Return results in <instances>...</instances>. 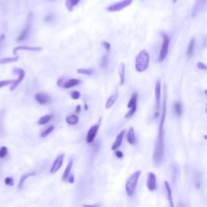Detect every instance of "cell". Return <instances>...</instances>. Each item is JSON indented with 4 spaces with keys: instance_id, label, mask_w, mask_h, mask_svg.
<instances>
[{
    "instance_id": "cell-28",
    "label": "cell",
    "mask_w": 207,
    "mask_h": 207,
    "mask_svg": "<svg viewBox=\"0 0 207 207\" xmlns=\"http://www.w3.org/2000/svg\"><path fill=\"white\" fill-rule=\"evenodd\" d=\"M19 59V56H16L15 58H5L0 59V65L1 64H6V63H15Z\"/></svg>"
},
{
    "instance_id": "cell-8",
    "label": "cell",
    "mask_w": 207,
    "mask_h": 207,
    "mask_svg": "<svg viewBox=\"0 0 207 207\" xmlns=\"http://www.w3.org/2000/svg\"><path fill=\"white\" fill-rule=\"evenodd\" d=\"M147 186L150 191H154L156 189V176L153 172H149L148 173Z\"/></svg>"
},
{
    "instance_id": "cell-18",
    "label": "cell",
    "mask_w": 207,
    "mask_h": 207,
    "mask_svg": "<svg viewBox=\"0 0 207 207\" xmlns=\"http://www.w3.org/2000/svg\"><path fill=\"white\" fill-rule=\"evenodd\" d=\"M127 142L131 145H134L135 143V133L134 129L133 127H130L127 134Z\"/></svg>"
},
{
    "instance_id": "cell-5",
    "label": "cell",
    "mask_w": 207,
    "mask_h": 207,
    "mask_svg": "<svg viewBox=\"0 0 207 207\" xmlns=\"http://www.w3.org/2000/svg\"><path fill=\"white\" fill-rule=\"evenodd\" d=\"M133 2V0H121L118 3H115L111 6L108 7L107 11L110 12H119V11L123 10L124 8H127Z\"/></svg>"
},
{
    "instance_id": "cell-31",
    "label": "cell",
    "mask_w": 207,
    "mask_h": 207,
    "mask_svg": "<svg viewBox=\"0 0 207 207\" xmlns=\"http://www.w3.org/2000/svg\"><path fill=\"white\" fill-rule=\"evenodd\" d=\"M109 52H106V54L102 58L101 61V67L102 68H105L107 67V63H108V55H109Z\"/></svg>"
},
{
    "instance_id": "cell-36",
    "label": "cell",
    "mask_w": 207,
    "mask_h": 207,
    "mask_svg": "<svg viewBox=\"0 0 207 207\" xmlns=\"http://www.w3.org/2000/svg\"><path fill=\"white\" fill-rule=\"evenodd\" d=\"M5 184H6L7 185L13 186L14 180L12 177H7L6 179H5Z\"/></svg>"
},
{
    "instance_id": "cell-41",
    "label": "cell",
    "mask_w": 207,
    "mask_h": 207,
    "mask_svg": "<svg viewBox=\"0 0 207 207\" xmlns=\"http://www.w3.org/2000/svg\"><path fill=\"white\" fill-rule=\"evenodd\" d=\"M80 111H81V106L80 105L76 106V108H75V112H76L77 114H79Z\"/></svg>"
},
{
    "instance_id": "cell-20",
    "label": "cell",
    "mask_w": 207,
    "mask_h": 207,
    "mask_svg": "<svg viewBox=\"0 0 207 207\" xmlns=\"http://www.w3.org/2000/svg\"><path fill=\"white\" fill-rule=\"evenodd\" d=\"M118 70H119L118 74H119L120 78H121L120 84H121V86H123L124 84H125V64H124V63H121Z\"/></svg>"
},
{
    "instance_id": "cell-40",
    "label": "cell",
    "mask_w": 207,
    "mask_h": 207,
    "mask_svg": "<svg viewBox=\"0 0 207 207\" xmlns=\"http://www.w3.org/2000/svg\"><path fill=\"white\" fill-rule=\"evenodd\" d=\"M69 182H70V183H74V176H73V175H69Z\"/></svg>"
},
{
    "instance_id": "cell-10",
    "label": "cell",
    "mask_w": 207,
    "mask_h": 207,
    "mask_svg": "<svg viewBox=\"0 0 207 207\" xmlns=\"http://www.w3.org/2000/svg\"><path fill=\"white\" fill-rule=\"evenodd\" d=\"M63 159H64V154H61L60 155H58V156L56 158L55 161L53 162V166H52V168H51L50 169V173H56V172L60 169L61 167H62V165H63Z\"/></svg>"
},
{
    "instance_id": "cell-6",
    "label": "cell",
    "mask_w": 207,
    "mask_h": 207,
    "mask_svg": "<svg viewBox=\"0 0 207 207\" xmlns=\"http://www.w3.org/2000/svg\"><path fill=\"white\" fill-rule=\"evenodd\" d=\"M137 101L138 94L134 93L133 95H132V96H131L130 100H129V103H128V105H127V107L129 109V111L125 114V118H129V117H132V116L135 114L136 109H137Z\"/></svg>"
},
{
    "instance_id": "cell-30",
    "label": "cell",
    "mask_w": 207,
    "mask_h": 207,
    "mask_svg": "<svg viewBox=\"0 0 207 207\" xmlns=\"http://www.w3.org/2000/svg\"><path fill=\"white\" fill-rule=\"evenodd\" d=\"M53 129H54V126H53V125H49L48 128H46V129L41 133V137L45 138L46 137V136H48L49 134L52 133V131L53 130Z\"/></svg>"
},
{
    "instance_id": "cell-29",
    "label": "cell",
    "mask_w": 207,
    "mask_h": 207,
    "mask_svg": "<svg viewBox=\"0 0 207 207\" xmlns=\"http://www.w3.org/2000/svg\"><path fill=\"white\" fill-rule=\"evenodd\" d=\"M77 72L81 74H86V75H91L94 73L93 69H78Z\"/></svg>"
},
{
    "instance_id": "cell-4",
    "label": "cell",
    "mask_w": 207,
    "mask_h": 207,
    "mask_svg": "<svg viewBox=\"0 0 207 207\" xmlns=\"http://www.w3.org/2000/svg\"><path fill=\"white\" fill-rule=\"evenodd\" d=\"M163 44L161 46L160 52H159V55L158 61L159 63L163 62L164 59L166 58L167 55L168 53V47H169V44H170V37H168L166 34L163 33Z\"/></svg>"
},
{
    "instance_id": "cell-24",
    "label": "cell",
    "mask_w": 207,
    "mask_h": 207,
    "mask_svg": "<svg viewBox=\"0 0 207 207\" xmlns=\"http://www.w3.org/2000/svg\"><path fill=\"white\" fill-rule=\"evenodd\" d=\"M35 176V172H30V173H26L24 174V175H23V176H21V178H20V182H19V184H18V188H19V189H21L23 183H24V181L27 180L28 178L30 177V176Z\"/></svg>"
},
{
    "instance_id": "cell-7",
    "label": "cell",
    "mask_w": 207,
    "mask_h": 207,
    "mask_svg": "<svg viewBox=\"0 0 207 207\" xmlns=\"http://www.w3.org/2000/svg\"><path fill=\"white\" fill-rule=\"evenodd\" d=\"M100 122H101V117L99 119V121H98L97 123H96V125H92L90 129H89V130H88V134H87L86 141L87 143H89V144L93 143V141L96 139V134H97L98 130H99V128H100Z\"/></svg>"
},
{
    "instance_id": "cell-19",
    "label": "cell",
    "mask_w": 207,
    "mask_h": 207,
    "mask_svg": "<svg viewBox=\"0 0 207 207\" xmlns=\"http://www.w3.org/2000/svg\"><path fill=\"white\" fill-rule=\"evenodd\" d=\"M72 166H73V162H72V160H70V162H69V164H67V168H66V169H65L64 172H63V177H62V180H63V181H64V182L67 181V180L68 179L69 175L70 174V171H71Z\"/></svg>"
},
{
    "instance_id": "cell-34",
    "label": "cell",
    "mask_w": 207,
    "mask_h": 207,
    "mask_svg": "<svg viewBox=\"0 0 207 207\" xmlns=\"http://www.w3.org/2000/svg\"><path fill=\"white\" fill-rule=\"evenodd\" d=\"M80 93L78 91H74V92H71V98L73 100H78L80 98Z\"/></svg>"
},
{
    "instance_id": "cell-2",
    "label": "cell",
    "mask_w": 207,
    "mask_h": 207,
    "mask_svg": "<svg viewBox=\"0 0 207 207\" xmlns=\"http://www.w3.org/2000/svg\"><path fill=\"white\" fill-rule=\"evenodd\" d=\"M150 56L147 50H142L135 59V69L138 72H143L148 68Z\"/></svg>"
},
{
    "instance_id": "cell-11",
    "label": "cell",
    "mask_w": 207,
    "mask_h": 207,
    "mask_svg": "<svg viewBox=\"0 0 207 207\" xmlns=\"http://www.w3.org/2000/svg\"><path fill=\"white\" fill-rule=\"evenodd\" d=\"M19 50H28L32 51V52H39V51L42 50V48L41 47H31L28 46V45H20V46L16 47L13 50V53L16 54Z\"/></svg>"
},
{
    "instance_id": "cell-43",
    "label": "cell",
    "mask_w": 207,
    "mask_h": 207,
    "mask_svg": "<svg viewBox=\"0 0 207 207\" xmlns=\"http://www.w3.org/2000/svg\"><path fill=\"white\" fill-rule=\"evenodd\" d=\"M176 1H177V0H173V3H176Z\"/></svg>"
},
{
    "instance_id": "cell-25",
    "label": "cell",
    "mask_w": 207,
    "mask_h": 207,
    "mask_svg": "<svg viewBox=\"0 0 207 207\" xmlns=\"http://www.w3.org/2000/svg\"><path fill=\"white\" fill-rule=\"evenodd\" d=\"M66 121L69 125H76L78 122V117L76 115H70L66 118Z\"/></svg>"
},
{
    "instance_id": "cell-15",
    "label": "cell",
    "mask_w": 207,
    "mask_h": 207,
    "mask_svg": "<svg viewBox=\"0 0 207 207\" xmlns=\"http://www.w3.org/2000/svg\"><path fill=\"white\" fill-rule=\"evenodd\" d=\"M29 30H30V21H28L26 24L25 28H23V30L22 31L21 33L20 34V36L18 37L17 38V41H23L24 40L27 39L28 36V33H29Z\"/></svg>"
},
{
    "instance_id": "cell-16",
    "label": "cell",
    "mask_w": 207,
    "mask_h": 207,
    "mask_svg": "<svg viewBox=\"0 0 207 207\" xmlns=\"http://www.w3.org/2000/svg\"><path fill=\"white\" fill-rule=\"evenodd\" d=\"M80 83H81V80H79V79H76V78H70V79H68V80L66 79V82H65L63 88H73V87L77 86V85H78V84Z\"/></svg>"
},
{
    "instance_id": "cell-14",
    "label": "cell",
    "mask_w": 207,
    "mask_h": 207,
    "mask_svg": "<svg viewBox=\"0 0 207 207\" xmlns=\"http://www.w3.org/2000/svg\"><path fill=\"white\" fill-rule=\"evenodd\" d=\"M35 99L40 104H45L50 100L49 96L45 93H37L35 96Z\"/></svg>"
},
{
    "instance_id": "cell-3",
    "label": "cell",
    "mask_w": 207,
    "mask_h": 207,
    "mask_svg": "<svg viewBox=\"0 0 207 207\" xmlns=\"http://www.w3.org/2000/svg\"><path fill=\"white\" fill-rule=\"evenodd\" d=\"M141 172L140 171H137V172H134L126 181V184H125V191H126V194L128 196H133L134 194L135 189H136V187H137L138 184V180L139 179V176H140Z\"/></svg>"
},
{
    "instance_id": "cell-35",
    "label": "cell",
    "mask_w": 207,
    "mask_h": 207,
    "mask_svg": "<svg viewBox=\"0 0 207 207\" xmlns=\"http://www.w3.org/2000/svg\"><path fill=\"white\" fill-rule=\"evenodd\" d=\"M66 82V78L64 77H61V78H58V80L57 82V85L60 88H63L64 87V83Z\"/></svg>"
},
{
    "instance_id": "cell-38",
    "label": "cell",
    "mask_w": 207,
    "mask_h": 207,
    "mask_svg": "<svg viewBox=\"0 0 207 207\" xmlns=\"http://www.w3.org/2000/svg\"><path fill=\"white\" fill-rule=\"evenodd\" d=\"M197 67H198V68L202 70H206V66H205L203 63H201V62H198V63H197Z\"/></svg>"
},
{
    "instance_id": "cell-32",
    "label": "cell",
    "mask_w": 207,
    "mask_h": 207,
    "mask_svg": "<svg viewBox=\"0 0 207 207\" xmlns=\"http://www.w3.org/2000/svg\"><path fill=\"white\" fill-rule=\"evenodd\" d=\"M8 154V148L6 147H2L0 148V158H4Z\"/></svg>"
},
{
    "instance_id": "cell-13",
    "label": "cell",
    "mask_w": 207,
    "mask_h": 207,
    "mask_svg": "<svg viewBox=\"0 0 207 207\" xmlns=\"http://www.w3.org/2000/svg\"><path fill=\"white\" fill-rule=\"evenodd\" d=\"M125 130H121L119 133V134L117 135L115 141H114V144L112 146V150H116L117 149L119 148L120 146L121 145V143H122V140H123V137L124 135H125Z\"/></svg>"
},
{
    "instance_id": "cell-37",
    "label": "cell",
    "mask_w": 207,
    "mask_h": 207,
    "mask_svg": "<svg viewBox=\"0 0 207 207\" xmlns=\"http://www.w3.org/2000/svg\"><path fill=\"white\" fill-rule=\"evenodd\" d=\"M102 45H103V46L105 48L106 52H109L111 45H110V44L109 43V42H107V41H103V42H102Z\"/></svg>"
},
{
    "instance_id": "cell-1",
    "label": "cell",
    "mask_w": 207,
    "mask_h": 207,
    "mask_svg": "<svg viewBox=\"0 0 207 207\" xmlns=\"http://www.w3.org/2000/svg\"><path fill=\"white\" fill-rule=\"evenodd\" d=\"M166 92H164V101H163L162 116L159 128L158 138H157L156 144L154 147V154H153V160L154 164L159 165L162 163L164 156V121L166 117Z\"/></svg>"
},
{
    "instance_id": "cell-23",
    "label": "cell",
    "mask_w": 207,
    "mask_h": 207,
    "mask_svg": "<svg viewBox=\"0 0 207 207\" xmlns=\"http://www.w3.org/2000/svg\"><path fill=\"white\" fill-rule=\"evenodd\" d=\"M194 45H195V38H192L190 41L189 46L187 49V57L191 58L193 53H194Z\"/></svg>"
},
{
    "instance_id": "cell-33",
    "label": "cell",
    "mask_w": 207,
    "mask_h": 207,
    "mask_svg": "<svg viewBox=\"0 0 207 207\" xmlns=\"http://www.w3.org/2000/svg\"><path fill=\"white\" fill-rule=\"evenodd\" d=\"M15 80H4V81H0V88L3 87L8 86V85H12Z\"/></svg>"
},
{
    "instance_id": "cell-27",
    "label": "cell",
    "mask_w": 207,
    "mask_h": 207,
    "mask_svg": "<svg viewBox=\"0 0 207 207\" xmlns=\"http://www.w3.org/2000/svg\"><path fill=\"white\" fill-rule=\"evenodd\" d=\"M174 111L176 116L180 117L182 114V107L180 102H175L174 103Z\"/></svg>"
},
{
    "instance_id": "cell-26",
    "label": "cell",
    "mask_w": 207,
    "mask_h": 207,
    "mask_svg": "<svg viewBox=\"0 0 207 207\" xmlns=\"http://www.w3.org/2000/svg\"><path fill=\"white\" fill-rule=\"evenodd\" d=\"M52 118H53V115H52V114H48V115H45L44 116V117H41L39 119V121H38V124H39V125H45V124L48 123Z\"/></svg>"
},
{
    "instance_id": "cell-9",
    "label": "cell",
    "mask_w": 207,
    "mask_h": 207,
    "mask_svg": "<svg viewBox=\"0 0 207 207\" xmlns=\"http://www.w3.org/2000/svg\"><path fill=\"white\" fill-rule=\"evenodd\" d=\"M154 96L156 101V110L159 111L160 109V97H161V83L160 80H157L154 88Z\"/></svg>"
},
{
    "instance_id": "cell-22",
    "label": "cell",
    "mask_w": 207,
    "mask_h": 207,
    "mask_svg": "<svg viewBox=\"0 0 207 207\" xmlns=\"http://www.w3.org/2000/svg\"><path fill=\"white\" fill-rule=\"evenodd\" d=\"M79 2L80 0H66V8L69 12H72L74 7L78 5Z\"/></svg>"
},
{
    "instance_id": "cell-42",
    "label": "cell",
    "mask_w": 207,
    "mask_h": 207,
    "mask_svg": "<svg viewBox=\"0 0 207 207\" xmlns=\"http://www.w3.org/2000/svg\"><path fill=\"white\" fill-rule=\"evenodd\" d=\"M4 37H5V36H4V34H2V35H1V37H0V41H2L3 39H4Z\"/></svg>"
},
{
    "instance_id": "cell-12",
    "label": "cell",
    "mask_w": 207,
    "mask_h": 207,
    "mask_svg": "<svg viewBox=\"0 0 207 207\" xmlns=\"http://www.w3.org/2000/svg\"><path fill=\"white\" fill-rule=\"evenodd\" d=\"M18 73H19V78L15 80V82L12 84V86H11V91H14L19 86V84L23 81V78L25 76V71L23 70V69H18Z\"/></svg>"
},
{
    "instance_id": "cell-17",
    "label": "cell",
    "mask_w": 207,
    "mask_h": 207,
    "mask_svg": "<svg viewBox=\"0 0 207 207\" xmlns=\"http://www.w3.org/2000/svg\"><path fill=\"white\" fill-rule=\"evenodd\" d=\"M117 96H118V92L117 91L115 93L113 94V95H112V96H110L109 99H108L107 102H106V104H105V108L107 109H110V108L114 105V104H115L116 100H117Z\"/></svg>"
},
{
    "instance_id": "cell-39",
    "label": "cell",
    "mask_w": 207,
    "mask_h": 207,
    "mask_svg": "<svg viewBox=\"0 0 207 207\" xmlns=\"http://www.w3.org/2000/svg\"><path fill=\"white\" fill-rule=\"evenodd\" d=\"M116 155H117V157H118V158L121 159L122 157H123V153L121 152V150H117V152H116Z\"/></svg>"
},
{
    "instance_id": "cell-21",
    "label": "cell",
    "mask_w": 207,
    "mask_h": 207,
    "mask_svg": "<svg viewBox=\"0 0 207 207\" xmlns=\"http://www.w3.org/2000/svg\"><path fill=\"white\" fill-rule=\"evenodd\" d=\"M164 185H165V188H166L167 190V195H168V200L169 201V203H170V205L172 207L174 206L173 204V201H172V189H171L170 184L168 183V181L164 182Z\"/></svg>"
}]
</instances>
